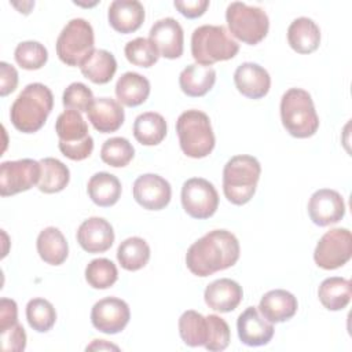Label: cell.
<instances>
[{
    "label": "cell",
    "instance_id": "cell-41",
    "mask_svg": "<svg viewBox=\"0 0 352 352\" xmlns=\"http://www.w3.org/2000/svg\"><path fill=\"white\" fill-rule=\"evenodd\" d=\"M95 100L92 91L82 82H72L62 96V103L67 110H76L78 113H87Z\"/></svg>",
    "mask_w": 352,
    "mask_h": 352
},
{
    "label": "cell",
    "instance_id": "cell-35",
    "mask_svg": "<svg viewBox=\"0 0 352 352\" xmlns=\"http://www.w3.org/2000/svg\"><path fill=\"white\" fill-rule=\"evenodd\" d=\"M26 319L29 326L38 333H47L56 322L54 305L45 298H32L26 305Z\"/></svg>",
    "mask_w": 352,
    "mask_h": 352
},
{
    "label": "cell",
    "instance_id": "cell-20",
    "mask_svg": "<svg viewBox=\"0 0 352 352\" xmlns=\"http://www.w3.org/2000/svg\"><path fill=\"white\" fill-rule=\"evenodd\" d=\"M242 286L228 278L216 279L209 283L204 293V300L209 308L217 312H231L242 301Z\"/></svg>",
    "mask_w": 352,
    "mask_h": 352
},
{
    "label": "cell",
    "instance_id": "cell-2",
    "mask_svg": "<svg viewBox=\"0 0 352 352\" xmlns=\"http://www.w3.org/2000/svg\"><path fill=\"white\" fill-rule=\"evenodd\" d=\"M52 107L54 95L51 89L41 82H32L14 100L10 118L18 131L33 133L43 128Z\"/></svg>",
    "mask_w": 352,
    "mask_h": 352
},
{
    "label": "cell",
    "instance_id": "cell-18",
    "mask_svg": "<svg viewBox=\"0 0 352 352\" xmlns=\"http://www.w3.org/2000/svg\"><path fill=\"white\" fill-rule=\"evenodd\" d=\"M77 242L88 253H103L114 242L113 227L103 217H89L80 224Z\"/></svg>",
    "mask_w": 352,
    "mask_h": 352
},
{
    "label": "cell",
    "instance_id": "cell-1",
    "mask_svg": "<svg viewBox=\"0 0 352 352\" xmlns=\"http://www.w3.org/2000/svg\"><path fill=\"white\" fill-rule=\"evenodd\" d=\"M236 236L227 230H213L195 241L186 253V265L197 276H209L232 267L239 258Z\"/></svg>",
    "mask_w": 352,
    "mask_h": 352
},
{
    "label": "cell",
    "instance_id": "cell-26",
    "mask_svg": "<svg viewBox=\"0 0 352 352\" xmlns=\"http://www.w3.org/2000/svg\"><path fill=\"white\" fill-rule=\"evenodd\" d=\"M150 95V81L135 72L124 73L116 84V96L118 102L128 107L140 106Z\"/></svg>",
    "mask_w": 352,
    "mask_h": 352
},
{
    "label": "cell",
    "instance_id": "cell-8",
    "mask_svg": "<svg viewBox=\"0 0 352 352\" xmlns=\"http://www.w3.org/2000/svg\"><path fill=\"white\" fill-rule=\"evenodd\" d=\"M226 21L234 37L239 41L256 45L268 33L270 19L267 12L256 6H248L242 1H232L226 11Z\"/></svg>",
    "mask_w": 352,
    "mask_h": 352
},
{
    "label": "cell",
    "instance_id": "cell-7",
    "mask_svg": "<svg viewBox=\"0 0 352 352\" xmlns=\"http://www.w3.org/2000/svg\"><path fill=\"white\" fill-rule=\"evenodd\" d=\"M55 132L59 138L58 147L69 160L82 161L92 154L94 139L81 113L66 109L56 118Z\"/></svg>",
    "mask_w": 352,
    "mask_h": 352
},
{
    "label": "cell",
    "instance_id": "cell-3",
    "mask_svg": "<svg viewBox=\"0 0 352 352\" xmlns=\"http://www.w3.org/2000/svg\"><path fill=\"white\" fill-rule=\"evenodd\" d=\"M261 165L253 155H234L223 169V191L234 205L248 204L257 188Z\"/></svg>",
    "mask_w": 352,
    "mask_h": 352
},
{
    "label": "cell",
    "instance_id": "cell-43",
    "mask_svg": "<svg viewBox=\"0 0 352 352\" xmlns=\"http://www.w3.org/2000/svg\"><path fill=\"white\" fill-rule=\"evenodd\" d=\"M18 85V72L16 69L7 63L0 62V96H7L14 92Z\"/></svg>",
    "mask_w": 352,
    "mask_h": 352
},
{
    "label": "cell",
    "instance_id": "cell-12",
    "mask_svg": "<svg viewBox=\"0 0 352 352\" xmlns=\"http://www.w3.org/2000/svg\"><path fill=\"white\" fill-rule=\"evenodd\" d=\"M41 177L40 161L23 158L0 165V195L8 197L32 188Z\"/></svg>",
    "mask_w": 352,
    "mask_h": 352
},
{
    "label": "cell",
    "instance_id": "cell-29",
    "mask_svg": "<svg viewBox=\"0 0 352 352\" xmlns=\"http://www.w3.org/2000/svg\"><path fill=\"white\" fill-rule=\"evenodd\" d=\"M80 70L85 78L94 84H107L116 74L117 60L106 50H94L81 63Z\"/></svg>",
    "mask_w": 352,
    "mask_h": 352
},
{
    "label": "cell",
    "instance_id": "cell-23",
    "mask_svg": "<svg viewBox=\"0 0 352 352\" xmlns=\"http://www.w3.org/2000/svg\"><path fill=\"white\" fill-rule=\"evenodd\" d=\"M110 26L128 34L138 30L144 21V7L138 0H114L107 11Z\"/></svg>",
    "mask_w": 352,
    "mask_h": 352
},
{
    "label": "cell",
    "instance_id": "cell-17",
    "mask_svg": "<svg viewBox=\"0 0 352 352\" xmlns=\"http://www.w3.org/2000/svg\"><path fill=\"white\" fill-rule=\"evenodd\" d=\"M238 337L248 346L267 345L274 337V326L271 322L260 316L258 309L248 307L236 320Z\"/></svg>",
    "mask_w": 352,
    "mask_h": 352
},
{
    "label": "cell",
    "instance_id": "cell-25",
    "mask_svg": "<svg viewBox=\"0 0 352 352\" xmlns=\"http://www.w3.org/2000/svg\"><path fill=\"white\" fill-rule=\"evenodd\" d=\"M287 43L298 54H311L320 44V29L311 18H296L287 28Z\"/></svg>",
    "mask_w": 352,
    "mask_h": 352
},
{
    "label": "cell",
    "instance_id": "cell-22",
    "mask_svg": "<svg viewBox=\"0 0 352 352\" xmlns=\"http://www.w3.org/2000/svg\"><path fill=\"white\" fill-rule=\"evenodd\" d=\"M87 114L92 126L102 133L116 132L121 128L125 118L121 103L111 98L95 99Z\"/></svg>",
    "mask_w": 352,
    "mask_h": 352
},
{
    "label": "cell",
    "instance_id": "cell-40",
    "mask_svg": "<svg viewBox=\"0 0 352 352\" xmlns=\"http://www.w3.org/2000/svg\"><path fill=\"white\" fill-rule=\"evenodd\" d=\"M206 320H208V338L204 346L212 352L224 351L228 346L231 340L230 327L227 322L217 315H208Z\"/></svg>",
    "mask_w": 352,
    "mask_h": 352
},
{
    "label": "cell",
    "instance_id": "cell-32",
    "mask_svg": "<svg viewBox=\"0 0 352 352\" xmlns=\"http://www.w3.org/2000/svg\"><path fill=\"white\" fill-rule=\"evenodd\" d=\"M117 260L126 271H138L150 260V246L140 236H131L122 241L117 249Z\"/></svg>",
    "mask_w": 352,
    "mask_h": 352
},
{
    "label": "cell",
    "instance_id": "cell-28",
    "mask_svg": "<svg viewBox=\"0 0 352 352\" xmlns=\"http://www.w3.org/2000/svg\"><path fill=\"white\" fill-rule=\"evenodd\" d=\"M87 191L94 204L102 208L113 206L121 197V183L109 172H98L88 180Z\"/></svg>",
    "mask_w": 352,
    "mask_h": 352
},
{
    "label": "cell",
    "instance_id": "cell-21",
    "mask_svg": "<svg viewBox=\"0 0 352 352\" xmlns=\"http://www.w3.org/2000/svg\"><path fill=\"white\" fill-rule=\"evenodd\" d=\"M298 302L294 294L283 289L267 292L258 304V312L271 323L286 322L297 312Z\"/></svg>",
    "mask_w": 352,
    "mask_h": 352
},
{
    "label": "cell",
    "instance_id": "cell-38",
    "mask_svg": "<svg viewBox=\"0 0 352 352\" xmlns=\"http://www.w3.org/2000/svg\"><path fill=\"white\" fill-rule=\"evenodd\" d=\"M124 52L132 65L140 67H151L160 58V52L155 45L144 37H136L128 41Z\"/></svg>",
    "mask_w": 352,
    "mask_h": 352
},
{
    "label": "cell",
    "instance_id": "cell-30",
    "mask_svg": "<svg viewBox=\"0 0 352 352\" xmlns=\"http://www.w3.org/2000/svg\"><path fill=\"white\" fill-rule=\"evenodd\" d=\"M166 121L155 111L139 114L133 122V136L143 146H157L166 136Z\"/></svg>",
    "mask_w": 352,
    "mask_h": 352
},
{
    "label": "cell",
    "instance_id": "cell-10",
    "mask_svg": "<svg viewBox=\"0 0 352 352\" xmlns=\"http://www.w3.org/2000/svg\"><path fill=\"white\" fill-rule=\"evenodd\" d=\"M182 205L192 219H209L219 208V194L206 179L191 177L183 183Z\"/></svg>",
    "mask_w": 352,
    "mask_h": 352
},
{
    "label": "cell",
    "instance_id": "cell-34",
    "mask_svg": "<svg viewBox=\"0 0 352 352\" xmlns=\"http://www.w3.org/2000/svg\"><path fill=\"white\" fill-rule=\"evenodd\" d=\"M179 334L183 342L188 346L205 345L208 338L206 316L192 309L183 312L179 318Z\"/></svg>",
    "mask_w": 352,
    "mask_h": 352
},
{
    "label": "cell",
    "instance_id": "cell-39",
    "mask_svg": "<svg viewBox=\"0 0 352 352\" xmlns=\"http://www.w3.org/2000/svg\"><path fill=\"white\" fill-rule=\"evenodd\" d=\"M16 63L26 70L41 69L48 59L47 48L38 41H22L16 45L14 52Z\"/></svg>",
    "mask_w": 352,
    "mask_h": 352
},
{
    "label": "cell",
    "instance_id": "cell-27",
    "mask_svg": "<svg viewBox=\"0 0 352 352\" xmlns=\"http://www.w3.org/2000/svg\"><path fill=\"white\" fill-rule=\"evenodd\" d=\"M36 246L40 258L51 265H60L69 254L67 241L56 227L44 228L37 236Z\"/></svg>",
    "mask_w": 352,
    "mask_h": 352
},
{
    "label": "cell",
    "instance_id": "cell-44",
    "mask_svg": "<svg viewBox=\"0 0 352 352\" xmlns=\"http://www.w3.org/2000/svg\"><path fill=\"white\" fill-rule=\"evenodd\" d=\"M173 6L177 8V11L183 16L194 19L205 14L206 8L209 7V1L208 0H184V1L176 0Z\"/></svg>",
    "mask_w": 352,
    "mask_h": 352
},
{
    "label": "cell",
    "instance_id": "cell-16",
    "mask_svg": "<svg viewBox=\"0 0 352 352\" xmlns=\"http://www.w3.org/2000/svg\"><path fill=\"white\" fill-rule=\"evenodd\" d=\"M148 40L155 45L160 55L166 59H176L183 54V29L173 18L157 21L150 29Z\"/></svg>",
    "mask_w": 352,
    "mask_h": 352
},
{
    "label": "cell",
    "instance_id": "cell-31",
    "mask_svg": "<svg viewBox=\"0 0 352 352\" xmlns=\"http://www.w3.org/2000/svg\"><path fill=\"white\" fill-rule=\"evenodd\" d=\"M352 296V286L349 279L341 276H331L324 279L319 289L318 297L322 305L329 311H341L344 309Z\"/></svg>",
    "mask_w": 352,
    "mask_h": 352
},
{
    "label": "cell",
    "instance_id": "cell-5",
    "mask_svg": "<svg viewBox=\"0 0 352 352\" xmlns=\"http://www.w3.org/2000/svg\"><path fill=\"white\" fill-rule=\"evenodd\" d=\"M238 51L239 44L221 25H202L192 32L191 55L199 65L210 66L232 59Z\"/></svg>",
    "mask_w": 352,
    "mask_h": 352
},
{
    "label": "cell",
    "instance_id": "cell-46",
    "mask_svg": "<svg viewBox=\"0 0 352 352\" xmlns=\"http://www.w3.org/2000/svg\"><path fill=\"white\" fill-rule=\"evenodd\" d=\"M103 349H114V351H118L120 348L114 344H110L107 342L106 340H94L92 344H89L87 346V351H103Z\"/></svg>",
    "mask_w": 352,
    "mask_h": 352
},
{
    "label": "cell",
    "instance_id": "cell-42",
    "mask_svg": "<svg viewBox=\"0 0 352 352\" xmlns=\"http://www.w3.org/2000/svg\"><path fill=\"white\" fill-rule=\"evenodd\" d=\"M1 349L4 352H21L26 346V333L25 329L15 323L7 330L1 331Z\"/></svg>",
    "mask_w": 352,
    "mask_h": 352
},
{
    "label": "cell",
    "instance_id": "cell-11",
    "mask_svg": "<svg viewBox=\"0 0 352 352\" xmlns=\"http://www.w3.org/2000/svg\"><path fill=\"white\" fill-rule=\"evenodd\" d=\"M352 235L348 228H333L322 235L314 252V260L323 270H336L351 260Z\"/></svg>",
    "mask_w": 352,
    "mask_h": 352
},
{
    "label": "cell",
    "instance_id": "cell-45",
    "mask_svg": "<svg viewBox=\"0 0 352 352\" xmlns=\"http://www.w3.org/2000/svg\"><path fill=\"white\" fill-rule=\"evenodd\" d=\"M18 323V307L11 298L0 300V333Z\"/></svg>",
    "mask_w": 352,
    "mask_h": 352
},
{
    "label": "cell",
    "instance_id": "cell-15",
    "mask_svg": "<svg viewBox=\"0 0 352 352\" xmlns=\"http://www.w3.org/2000/svg\"><path fill=\"white\" fill-rule=\"evenodd\" d=\"M308 214L314 224L326 227L338 223L345 216V202L336 190H316L308 201Z\"/></svg>",
    "mask_w": 352,
    "mask_h": 352
},
{
    "label": "cell",
    "instance_id": "cell-33",
    "mask_svg": "<svg viewBox=\"0 0 352 352\" xmlns=\"http://www.w3.org/2000/svg\"><path fill=\"white\" fill-rule=\"evenodd\" d=\"M41 177L38 182V190L45 194H54L62 191L70 180L69 168L59 160L47 157L40 161Z\"/></svg>",
    "mask_w": 352,
    "mask_h": 352
},
{
    "label": "cell",
    "instance_id": "cell-37",
    "mask_svg": "<svg viewBox=\"0 0 352 352\" xmlns=\"http://www.w3.org/2000/svg\"><path fill=\"white\" fill-rule=\"evenodd\" d=\"M135 155V148L125 138H110L107 139L100 148V158L104 164L113 168L126 166Z\"/></svg>",
    "mask_w": 352,
    "mask_h": 352
},
{
    "label": "cell",
    "instance_id": "cell-4",
    "mask_svg": "<svg viewBox=\"0 0 352 352\" xmlns=\"http://www.w3.org/2000/svg\"><path fill=\"white\" fill-rule=\"evenodd\" d=\"M280 120L285 129L294 138L305 139L315 135L319 117L309 92L301 88L287 89L280 99Z\"/></svg>",
    "mask_w": 352,
    "mask_h": 352
},
{
    "label": "cell",
    "instance_id": "cell-13",
    "mask_svg": "<svg viewBox=\"0 0 352 352\" xmlns=\"http://www.w3.org/2000/svg\"><path fill=\"white\" fill-rule=\"evenodd\" d=\"M131 319L128 304L117 297H106L94 304L91 322L94 327L106 334H117L125 329Z\"/></svg>",
    "mask_w": 352,
    "mask_h": 352
},
{
    "label": "cell",
    "instance_id": "cell-24",
    "mask_svg": "<svg viewBox=\"0 0 352 352\" xmlns=\"http://www.w3.org/2000/svg\"><path fill=\"white\" fill-rule=\"evenodd\" d=\"M216 82V72L212 66L191 63L186 66L179 76L182 91L191 98L206 95Z\"/></svg>",
    "mask_w": 352,
    "mask_h": 352
},
{
    "label": "cell",
    "instance_id": "cell-14",
    "mask_svg": "<svg viewBox=\"0 0 352 352\" xmlns=\"http://www.w3.org/2000/svg\"><path fill=\"white\" fill-rule=\"evenodd\" d=\"M135 201L147 210H161L170 202L172 188L168 180L155 173L139 176L132 187Z\"/></svg>",
    "mask_w": 352,
    "mask_h": 352
},
{
    "label": "cell",
    "instance_id": "cell-19",
    "mask_svg": "<svg viewBox=\"0 0 352 352\" xmlns=\"http://www.w3.org/2000/svg\"><path fill=\"white\" fill-rule=\"evenodd\" d=\"M234 82L243 96L249 99H261L270 91L271 77L263 66L253 62H245L236 67Z\"/></svg>",
    "mask_w": 352,
    "mask_h": 352
},
{
    "label": "cell",
    "instance_id": "cell-9",
    "mask_svg": "<svg viewBox=\"0 0 352 352\" xmlns=\"http://www.w3.org/2000/svg\"><path fill=\"white\" fill-rule=\"evenodd\" d=\"M95 37L91 23L82 18L70 19L56 38V55L67 66L81 63L95 50Z\"/></svg>",
    "mask_w": 352,
    "mask_h": 352
},
{
    "label": "cell",
    "instance_id": "cell-6",
    "mask_svg": "<svg viewBox=\"0 0 352 352\" xmlns=\"http://www.w3.org/2000/svg\"><path fill=\"white\" fill-rule=\"evenodd\" d=\"M176 132L182 151L191 158H204L214 148V133L208 114L201 110H187L176 121Z\"/></svg>",
    "mask_w": 352,
    "mask_h": 352
},
{
    "label": "cell",
    "instance_id": "cell-36",
    "mask_svg": "<svg viewBox=\"0 0 352 352\" xmlns=\"http://www.w3.org/2000/svg\"><path fill=\"white\" fill-rule=\"evenodd\" d=\"M85 279L94 289H109L118 279L116 264L104 257L95 258L85 267Z\"/></svg>",
    "mask_w": 352,
    "mask_h": 352
}]
</instances>
